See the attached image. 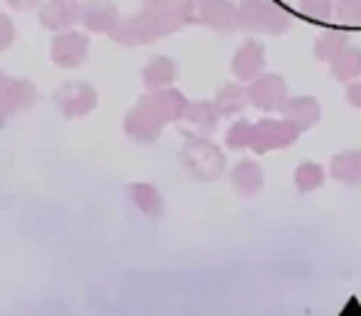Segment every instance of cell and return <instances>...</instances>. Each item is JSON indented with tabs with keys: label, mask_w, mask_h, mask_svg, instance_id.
<instances>
[{
	"label": "cell",
	"mask_w": 361,
	"mask_h": 316,
	"mask_svg": "<svg viewBox=\"0 0 361 316\" xmlns=\"http://www.w3.org/2000/svg\"><path fill=\"white\" fill-rule=\"evenodd\" d=\"M87 52V40L77 35L57 37L55 40V60L60 65H77Z\"/></svg>",
	"instance_id": "obj_1"
},
{
	"label": "cell",
	"mask_w": 361,
	"mask_h": 316,
	"mask_svg": "<svg viewBox=\"0 0 361 316\" xmlns=\"http://www.w3.org/2000/svg\"><path fill=\"white\" fill-rule=\"evenodd\" d=\"M282 91H285L282 80H277V77H267V80L257 82V84L252 87L250 96L257 106H262V109H275L277 101L282 99Z\"/></svg>",
	"instance_id": "obj_2"
},
{
	"label": "cell",
	"mask_w": 361,
	"mask_h": 316,
	"mask_svg": "<svg viewBox=\"0 0 361 316\" xmlns=\"http://www.w3.org/2000/svg\"><path fill=\"white\" fill-rule=\"evenodd\" d=\"M334 176L344 178L346 183L361 181V153H344L341 158H334Z\"/></svg>",
	"instance_id": "obj_3"
},
{
	"label": "cell",
	"mask_w": 361,
	"mask_h": 316,
	"mask_svg": "<svg viewBox=\"0 0 361 316\" xmlns=\"http://www.w3.org/2000/svg\"><path fill=\"white\" fill-rule=\"evenodd\" d=\"M319 183H322V171L314 166V163H305V166L297 171V186H302L305 191L319 186Z\"/></svg>",
	"instance_id": "obj_4"
},
{
	"label": "cell",
	"mask_w": 361,
	"mask_h": 316,
	"mask_svg": "<svg viewBox=\"0 0 361 316\" xmlns=\"http://www.w3.org/2000/svg\"><path fill=\"white\" fill-rule=\"evenodd\" d=\"M233 181H235L238 188H240V186L245 188L247 181H250L252 188H257L262 183V176H260V171H257V168L252 166V163H243V166L235 171V176H233Z\"/></svg>",
	"instance_id": "obj_5"
},
{
	"label": "cell",
	"mask_w": 361,
	"mask_h": 316,
	"mask_svg": "<svg viewBox=\"0 0 361 316\" xmlns=\"http://www.w3.org/2000/svg\"><path fill=\"white\" fill-rule=\"evenodd\" d=\"M349 96H351V101H354L356 106H361V84L359 87H351Z\"/></svg>",
	"instance_id": "obj_6"
},
{
	"label": "cell",
	"mask_w": 361,
	"mask_h": 316,
	"mask_svg": "<svg viewBox=\"0 0 361 316\" xmlns=\"http://www.w3.org/2000/svg\"><path fill=\"white\" fill-rule=\"evenodd\" d=\"M32 3H35V0H16L13 6H16V8H30Z\"/></svg>",
	"instance_id": "obj_7"
}]
</instances>
